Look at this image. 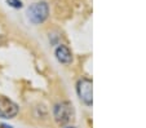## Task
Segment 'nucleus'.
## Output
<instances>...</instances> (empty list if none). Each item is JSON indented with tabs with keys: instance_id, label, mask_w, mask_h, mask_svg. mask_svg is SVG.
I'll return each instance as SVG.
<instances>
[{
	"instance_id": "f257e3e1",
	"label": "nucleus",
	"mask_w": 146,
	"mask_h": 128,
	"mask_svg": "<svg viewBox=\"0 0 146 128\" xmlns=\"http://www.w3.org/2000/svg\"><path fill=\"white\" fill-rule=\"evenodd\" d=\"M49 9H48L47 3L41 1V3H35L34 5H31L27 11L29 18L33 23H41L44 22L45 18L48 17Z\"/></svg>"
},
{
	"instance_id": "f03ea898",
	"label": "nucleus",
	"mask_w": 146,
	"mask_h": 128,
	"mask_svg": "<svg viewBox=\"0 0 146 128\" xmlns=\"http://www.w3.org/2000/svg\"><path fill=\"white\" fill-rule=\"evenodd\" d=\"M74 115V109L70 102H61L56 105L54 107V117L60 124H65V123L70 122Z\"/></svg>"
},
{
	"instance_id": "7ed1b4c3",
	"label": "nucleus",
	"mask_w": 146,
	"mask_h": 128,
	"mask_svg": "<svg viewBox=\"0 0 146 128\" xmlns=\"http://www.w3.org/2000/svg\"><path fill=\"white\" fill-rule=\"evenodd\" d=\"M76 92L86 105H92V80L87 78L80 79L76 84Z\"/></svg>"
},
{
	"instance_id": "20e7f679",
	"label": "nucleus",
	"mask_w": 146,
	"mask_h": 128,
	"mask_svg": "<svg viewBox=\"0 0 146 128\" xmlns=\"http://www.w3.org/2000/svg\"><path fill=\"white\" fill-rule=\"evenodd\" d=\"M18 113V106L8 98H0V118L11 119Z\"/></svg>"
},
{
	"instance_id": "39448f33",
	"label": "nucleus",
	"mask_w": 146,
	"mask_h": 128,
	"mask_svg": "<svg viewBox=\"0 0 146 128\" xmlns=\"http://www.w3.org/2000/svg\"><path fill=\"white\" fill-rule=\"evenodd\" d=\"M56 57L61 64H70L72 60L71 52L66 45H60V47L56 49Z\"/></svg>"
},
{
	"instance_id": "423d86ee",
	"label": "nucleus",
	"mask_w": 146,
	"mask_h": 128,
	"mask_svg": "<svg viewBox=\"0 0 146 128\" xmlns=\"http://www.w3.org/2000/svg\"><path fill=\"white\" fill-rule=\"evenodd\" d=\"M7 3L13 8H21L22 7V1L21 0H7Z\"/></svg>"
},
{
	"instance_id": "0eeeda50",
	"label": "nucleus",
	"mask_w": 146,
	"mask_h": 128,
	"mask_svg": "<svg viewBox=\"0 0 146 128\" xmlns=\"http://www.w3.org/2000/svg\"><path fill=\"white\" fill-rule=\"evenodd\" d=\"M67 128H74V127H67Z\"/></svg>"
}]
</instances>
